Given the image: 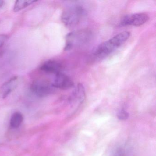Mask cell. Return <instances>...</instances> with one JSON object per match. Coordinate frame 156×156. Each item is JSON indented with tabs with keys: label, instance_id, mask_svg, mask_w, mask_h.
<instances>
[{
	"label": "cell",
	"instance_id": "cell-1",
	"mask_svg": "<svg viewBox=\"0 0 156 156\" xmlns=\"http://www.w3.org/2000/svg\"><path fill=\"white\" fill-rule=\"evenodd\" d=\"M130 36L129 32L120 33L99 44L94 51L93 55L98 59L105 58L123 45L129 39Z\"/></svg>",
	"mask_w": 156,
	"mask_h": 156
},
{
	"label": "cell",
	"instance_id": "cell-2",
	"mask_svg": "<svg viewBox=\"0 0 156 156\" xmlns=\"http://www.w3.org/2000/svg\"><path fill=\"white\" fill-rule=\"evenodd\" d=\"M92 38V33L87 29L77 30L69 33L66 37L65 51H70L88 43Z\"/></svg>",
	"mask_w": 156,
	"mask_h": 156
},
{
	"label": "cell",
	"instance_id": "cell-3",
	"mask_svg": "<svg viewBox=\"0 0 156 156\" xmlns=\"http://www.w3.org/2000/svg\"><path fill=\"white\" fill-rule=\"evenodd\" d=\"M85 14V11L82 6H72L62 12L61 20L66 26L72 27L79 24Z\"/></svg>",
	"mask_w": 156,
	"mask_h": 156
},
{
	"label": "cell",
	"instance_id": "cell-4",
	"mask_svg": "<svg viewBox=\"0 0 156 156\" xmlns=\"http://www.w3.org/2000/svg\"><path fill=\"white\" fill-rule=\"evenodd\" d=\"M55 89L52 84L41 79L34 81L31 86L32 92L39 97H45L51 94Z\"/></svg>",
	"mask_w": 156,
	"mask_h": 156
},
{
	"label": "cell",
	"instance_id": "cell-5",
	"mask_svg": "<svg viewBox=\"0 0 156 156\" xmlns=\"http://www.w3.org/2000/svg\"><path fill=\"white\" fill-rule=\"evenodd\" d=\"M148 20V16L146 13L128 14L121 19L120 25L122 26H141L145 24Z\"/></svg>",
	"mask_w": 156,
	"mask_h": 156
},
{
	"label": "cell",
	"instance_id": "cell-6",
	"mask_svg": "<svg viewBox=\"0 0 156 156\" xmlns=\"http://www.w3.org/2000/svg\"><path fill=\"white\" fill-rule=\"evenodd\" d=\"M52 84L55 88L62 90L69 89L74 86V83L72 79L68 76L62 73L55 75Z\"/></svg>",
	"mask_w": 156,
	"mask_h": 156
},
{
	"label": "cell",
	"instance_id": "cell-7",
	"mask_svg": "<svg viewBox=\"0 0 156 156\" xmlns=\"http://www.w3.org/2000/svg\"><path fill=\"white\" fill-rule=\"evenodd\" d=\"M19 84V79L17 76H14L4 83L0 87V97L6 98L13 90L16 89Z\"/></svg>",
	"mask_w": 156,
	"mask_h": 156
},
{
	"label": "cell",
	"instance_id": "cell-8",
	"mask_svg": "<svg viewBox=\"0 0 156 156\" xmlns=\"http://www.w3.org/2000/svg\"><path fill=\"white\" fill-rule=\"evenodd\" d=\"M62 65L57 61L49 60L41 66L40 70L46 73L56 75L62 73Z\"/></svg>",
	"mask_w": 156,
	"mask_h": 156
},
{
	"label": "cell",
	"instance_id": "cell-9",
	"mask_svg": "<svg viewBox=\"0 0 156 156\" xmlns=\"http://www.w3.org/2000/svg\"><path fill=\"white\" fill-rule=\"evenodd\" d=\"M85 91L83 86L81 83L78 84L72 93L71 99L73 101L81 102L84 99Z\"/></svg>",
	"mask_w": 156,
	"mask_h": 156
},
{
	"label": "cell",
	"instance_id": "cell-10",
	"mask_svg": "<svg viewBox=\"0 0 156 156\" xmlns=\"http://www.w3.org/2000/svg\"><path fill=\"white\" fill-rule=\"evenodd\" d=\"M37 1L33 0H18L15 2L13 11L15 12H18L23 9L27 8L32 3L36 2Z\"/></svg>",
	"mask_w": 156,
	"mask_h": 156
},
{
	"label": "cell",
	"instance_id": "cell-11",
	"mask_svg": "<svg viewBox=\"0 0 156 156\" xmlns=\"http://www.w3.org/2000/svg\"><path fill=\"white\" fill-rule=\"evenodd\" d=\"M23 120L22 115L19 112L14 113L11 117L10 125L12 127L16 128L19 127Z\"/></svg>",
	"mask_w": 156,
	"mask_h": 156
},
{
	"label": "cell",
	"instance_id": "cell-12",
	"mask_svg": "<svg viewBox=\"0 0 156 156\" xmlns=\"http://www.w3.org/2000/svg\"><path fill=\"white\" fill-rule=\"evenodd\" d=\"M129 115L126 111L124 110H121L120 112L119 113L118 115L119 119H126L128 117Z\"/></svg>",
	"mask_w": 156,
	"mask_h": 156
},
{
	"label": "cell",
	"instance_id": "cell-13",
	"mask_svg": "<svg viewBox=\"0 0 156 156\" xmlns=\"http://www.w3.org/2000/svg\"><path fill=\"white\" fill-rule=\"evenodd\" d=\"M8 39L7 35L4 34H0V48H1Z\"/></svg>",
	"mask_w": 156,
	"mask_h": 156
},
{
	"label": "cell",
	"instance_id": "cell-14",
	"mask_svg": "<svg viewBox=\"0 0 156 156\" xmlns=\"http://www.w3.org/2000/svg\"><path fill=\"white\" fill-rule=\"evenodd\" d=\"M3 4H4V2L2 0H0V8H1L3 6Z\"/></svg>",
	"mask_w": 156,
	"mask_h": 156
},
{
	"label": "cell",
	"instance_id": "cell-15",
	"mask_svg": "<svg viewBox=\"0 0 156 156\" xmlns=\"http://www.w3.org/2000/svg\"><path fill=\"white\" fill-rule=\"evenodd\" d=\"M1 55V51H0V55Z\"/></svg>",
	"mask_w": 156,
	"mask_h": 156
}]
</instances>
